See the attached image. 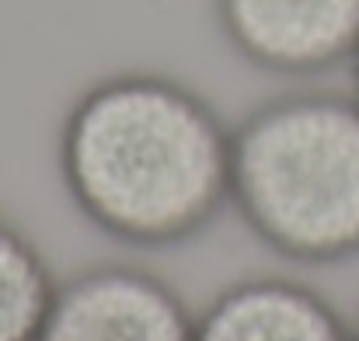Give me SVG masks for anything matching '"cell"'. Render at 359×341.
<instances>
[{
	"label": "cell",
	"instance_id": "obj_3",
	"mask_svg": "<svg viewBox=\"0 0 359 341\" xmlns=\"http://www.w3.org/2000/svg\"><path fill=\"white\" fill-rule=\"evenodd\" d=\"M39 341H196V314L157 272L98 261L56 286Z\"/></svg>",
	"mask_w": 359,
	"mask_h": 341
},
{
	"label": "cell",
	"instance_id": "obj_7",
	"mask_svg": "<svg viewBox=\"0 0 359 341\" xmlns=\"http://www.w3.org/2000/svg\"><path fill=\"white\" fill-rule=\"evenodd\" d=\"M353 81H356V98H359V49H356V56H353Z\"/></svg>",
	"mask_w": 359,
	"mask_h": 341
},
{
	"label": "cell",
	"instance_id": "obj_5",
	"mask_svg": "<svg viewBox=\"0 0 359 341\" xmlns=\"http://www.w3.org/2000/svg\"><path fill=\"white\" fill-rule=\"evenodd\" d=\"M196 341H353V328L314 286L251 275L206 303L196 317Z\"/></svg>",
	"mask_w": 359,
	"mask_h": 341
},
{
	"label": "cell",
	"instance_id": "obj_2",
	"mask_svg": "<svg viewBox=\"0 0 359 341\" xmlns=\"http://www.w3.org/2000/svg\"><path fill=\"white\" fill-rule=\"evenodd\" d=\"M231 206L269 251L300 265L359 254V98L279 95L234 125Z\"/></svg>",
	"mask_w": 359,
	"mask_h": 341
},
{
	"label": "cell",
	"instance_id": "obj_8",
	"mask_svg": "<svg viewBox=\"0 0 359 341\" xmlns=\"http://www.w3.org/2000/svg\"><path fill=\"white\" fill-rule=\"evenodd\" d=\"M353 341H359V324H356V328H353Z\"/></svg>",
	"mask_w": 359,
	"mask_h": 341
},
{
	"label": "cell",
	"instance_id": "obj_6",
	"mask_svg": "<svg viewBox=\"0 0 359 341\" xmlns=\"http://www.w3.org/2000/svg\"><path fill=\"white\" fill-rule=\"evenodd\" d=\"M56 286L42 251L0 216V341H39Z\"/></svg>",
	"mask_w": 359,
	"mask_h": 341
},
{
	"label": "cell",
	"instance_id": "obj_4",
	"mask_svg": "<svg viewBox=\"0 0 359 341\" xmlns=\"http://www.w3.org/2000/svg\"><path fill=\"white\" fill-rule=\"evenodd\" d=\"M217 25L251 67L279 77H311L353 63L359 0H213Z\"/></svg>",
	"mask_w": 359,
	"mask_h": 341
},
{
	"label": "cell",
	"instance_id": "obj_1",
	"mask_svg": "<svg viewBox=\"0 0 359 341\" xmlns=\"http://www.w3.org/2000/svg\"><path fill=\"white\" fill-rule=\"evenodd\" d=\"M234 129L189 84L112 74L63 115L56 160L74 206L112 240L178 247L231 206Z\"/></svg>",
	"mask_w": 359,
	"mask_h": 341
}]
</instances>
